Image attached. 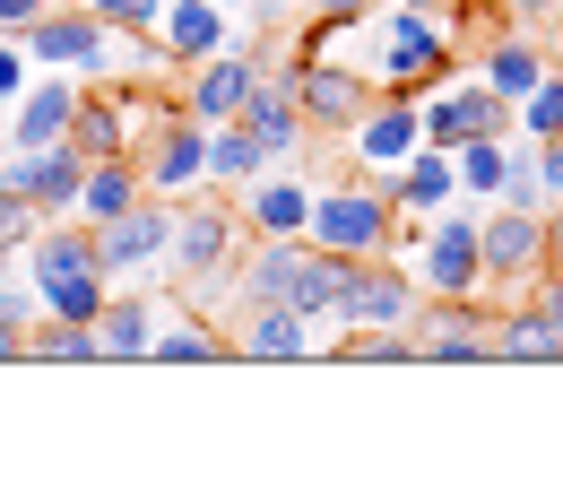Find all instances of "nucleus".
Returning a JSON list of instances; mask_svg holds the SVG:
<instances>
[{
    "label": "nucleus",
    "instance_id": "obj_1",
    "mask_svg": "<svg viewBox=\"0 0 563 503\" xmlns=\"http://www.w3.org/2000/svg\"><path fill=\"white\" fill-rule=\"evenodd\" d=\"M339 35H355V44H373V70H364V87L373 96H408V87H424V78L451 70V35L424 18L417 0H399V9H364V18H347Z\"/></svg>",
    "mask_w": 563,
    "mask_h": 503
},
{
    "label": "nucleus",
    "instance_id": "obj_2",
    "mask_svg": "<svg viewBox=\"0 0 563 503\" xmlns=\"http://www.w3.org/2000/svg\"><path fill=\"white\" fill-rule=\"evenodd\" d=\"M339 278H347L339 252H321V243H303V234H269V243L243 261V304H278V313H303V321H330Z\"/></svg>",
    "mask_w": 563,
    "mask_h": 503
},
{
    "label": "nucleus",
    "instance_id": "obj_3",
    "mask_svg": "<svg viewBox=\"0 0 563 503\" xmlns=\"http://www.w3.org/2000/svg\"><path fill=\"white\" fill-rule=\"evenodd\" d=\"M303 243H321V252H339V261H373V252H390V243H417V234H408L399 200H390V192H382V174H373V183L312 192Z\"/></svg>",
    "mask_w": 563,
    "mask_h": 503
},
{
    "label": "nucleus",
    "instance_id": "obj_4",
    "mask_svg": "<svg viewBox=\"0 0 563 503\" xmlns=\"http://www.w3.org/2000/svg\"><path fill=\"white\" fill-rule=\"evenodd\" d=\"M486 313L494 304H468V295L417 304V313H408V357H424V364H494Z\"/></svg>",
    "mask_w": 563,
    "mask_h": 503
},
{
    "label": "nucleus",
    "instance_id": "obj_5",
    "mask_svg": "<svg viewBox=\"0 0 563 503\" xmlns=\"http://www.w3.org/2000/svg\"><path fill=\"white\" fill-rule=\"evenodd\" d=\"M78 183H87V156H78L70 140H53V147H18L9 165H0V192H18L26 209L44 217H70L78 209Z\"/></svg>",
    "mask_w": 563,
    "mask_h": 503
},
{
    "label": "nucleus",
    "instance_id": "obj_6",
    "mask_svg": "<svg viewBox=\"0 0 563 503\" xmlns=\"http://www.w3.org/2000/svg\"><path fill=\"white\" fill-rule=\"evenodd\" d=\"M18 53H35V62H78V70H104V53H113V35H104V18L96 9H35L26 26H18Z\"/></svg>",
    "mask_w": 563,
    "mask_h": 503
},
{
    "label": "nucleus",
    "instance_id": "obj_7",
    "mask_svg": "<svg viewBox=\"0 0 563 503\" xmlns=\"http://www.w3.org/2000/svg\"><path fill=\"white\" fill-rule=\"evenodd\" d=\"M165 243H174V209H156V200L140 192L122 217L96 226V270H104V278H131V270H147V261H165Z\"/></svg>",
    "mask_w": 563,
    "mask_h": 503
},
{
    "label": "nucleus",
    "instance_id": "obj_8",
    "mask_svg": "<svg viewBox=\"0 0 563 503\" xmlns=\"http://www.w3.org/2000/svg\"><path fill=\"white\" fill-rule=\"evenodd\" d=\"M424 295H477L486 287V252H477V226L468 217H442L424 226Z\"/></svg>",
    "mask_w": 563,
    "mask_h": 503
},
{
    "label": "nucleus",
    "instance_id": "obj_9",
    "mask_svg": "<svg viewBox=\"0 0 563 503\" xmlns=\"http://www.w3.org/2000/svg\"><path fill=\"white\" fill-rule=\"evenodd\" d=\"M200 174H209V122L165 113V122H156V147L140 156V183L147 192H191Z\"/></svg>",
    "mask_w": 563,
    "mask_h": 503
},
{
    "label": "nucleus",
    "instance_id": "obj_10",
    "mask_svg": "<svg viewBox=\"0 0 563 503\" xmlns=\"http://www.w3.org/2000/svg\"><path fill=\"white\" fill-rule=\"evenodd\" d=\"M477 252H486V278L520 287L529 270H547V209H503L494 226H477Z\"/></svg>",
    "mask_w": 563,
    "mask_h": 503
},
{
    "label": "nucleus",
    "instance_id": "obj_11",
    "mask_svg": "<svg viewBox=\"0 0 563 503\" xmlns=\"http://www.w3.org/2000/svg\"><path fill=\"white\" fill-rule=\"evenodd\" d=\"M286 96H295V113H303L312 131H355V113H364V78H355L347 62H303Z\"/></svg>",
    "mask_w": 563,
    "mask_h": 503
},
{
    "label": "nucleus",
    "instance_id": "obj_12",
    "mask_svg": "<svg viewBox=\"0 0 563 503\" xmlns=\"http://www.w3.org/2000/svg\"><path fill=\"white\" fill-rule=\"evenodd\" d=\"M261 53H209L200 62V78H191V122H234L243 113V96L261 87Z\"/></svg>",
    "mask_w": 563,
    "mask_h": 503
},
{
    "label": "nucleus",
    "instance_id": "obj_13",
    "mask_svg": "<svg viewBox=\"0 0 563 503\" xmlns=\"http://www.w3.org/2000/svg\"><path fill=\"white\" fill-rule=\"evenodd\" d=\"M417 122H424V140H433V147L486 140V131H503V96H494V87H451V96L417 105Z\"/></svg>",
    "mask_w": 563,
    "mask_h": 503
},
{
    "label": "nucleus",
    "instance_id": "obj_14",
    "mask_svg": "<svg viewBox=\"0 0 563 503\" xmlns=\"http://www.w3.org/2000/svg\"><path fill=\"white\" fill-rule=\"evenodd\" d=\"M382 192L399 200V217H417V209H442L451 192H460V174H451V147H433V140H417L390 174H382Z\"/></svg>",
    "mask_w": 563,
    "mask_h": 503
},
{
    "label": "nucleus",
    "instance_id": "obj_15",
    "mask_svg": "<svg viewBox=\"0 0 563 503\" xmlns=\"http://www.w3.org/2000/svg\"><path fill=\"white\" fill-rule=\"evenodd\" d=\"M503 321H494V364H563V330L547 321V304L529 295V304H494Z\"/></svg>",
    "mask_w": 563,
    "mask_h": 503
},
{
    "label": "nucleus",
    "instance_id": "obj_16",
    "mask_svg": "<svg viewBox=\"0 0 563 503\" xmlns=\"http://www.w3.org/2000/svg\"><path fill=\"white\" fill-rule=\"evenodd\" d=\"M424 140V122H417V96H382L373 113H355V156L373 165V174H390L408 147Z\"/></svg>",
    "mask_w": 563,
    "mask_h": 503
},
{
    "label": "nucleus",
    "instance_id": "obj_17",
    "mask_svg": "<svg viewBox=\"0 0 563 503\" xmlns=\"http://www.w3.org/2000/svg\"><path fill=\"white\" fill-rule=\"evenodd\" d=\"M156 44L174 62H209V53H225V9L217 0H165L156 9Z\"/></svg>",
    "mask_w": 563,
    "mask_h": 503
},
{
    "label": "nucleus",
    "instance_id": "obj_18",
    "mask_svg": "<svg viewBox=\"0 0 563 503\" xmlns=\"http://www.w3.org/2000/svg\"><path fill=\"white\" fill-rule=\"evenodd\" d=\"M234 357H252V364H286V357H312V321H303V313H278V304H252V321H243V339H234Z\"/></svg>",
    "mask_w": 563,
    "mask_h": 503
},
{
    "label": "nucleus",
    "instance_id": "obj_19",
    "mask_svg": "<svg viewBox=\"0 0 563 503\" xmlns=\"http://www.w3.org/2000/svg\"><path fill=\"white\" fill-rule=\"evenodd\" d=\"M87 330H96V357H104V364H131V357H147L156 304H147V295H104V313H96Z\"/></svg>",
    "mask_w": 563,
    "mask_h": 503
},
{
    "label": "nucleus",
    "instance_id": "obj_20",
    "mask_svg": "<svg viewBox=\"0 0 563 503\" xmlns=\"http://www.w3.org/2000/svg\"><path fill=\"white\" fill-rule=\"evenodd\" d=\"M225 252H234V217H225V209H191V217H174V243H165V261H183L191 278H209Z\"/></svg>",
    "mask_w": 563,
    "mask_h": 503
},
{
    "label": "nucleus",
    "instance_id": "obj_21",
    "mask_svg": "<svg viewBox=\"0 0 563 503\" xmlns=\"http://www.w3.org/2000/svg\"><path fill=\"white\" fill-rule=\"evenodd\" d=\"M70 147H78V156H122V147H131V105H122V96H87V87H78Z\"/></svg>",
    "mask_w": 563,
    "mask_h": 503
},
{
    "label": "nucleus",
    "instance_id": "obj_22",
    "mask_svg": "<svg viewBox=\"0 0 563 503\" xmlns=\"http://www.w3.org/2000/svg\"><path fill=\"white\" fill-rule=\"evenodd\" d=\"M147 183H140V165L131 156H87V183H78V217L87 226H104V217H122L131 200H140Z\"/></svg>",
    "mask_w": 563,
    "mask_h": 503
},
{
    "label": "nucleus",
    "instance_id": "obj_23",
    "mask_svg": "<svg viewBox=\"0 0 563 503\" xmlns=\"http://www.w3.org/2000/svg\"><path fill=\"white\" fill-rule=\"evenodd\" d=\"M70 105H78V87H70V78L35 87V96L18 105V122H9V147H53V140H70Z\"/></svg>",
    "mask_w": 563,
    "mask_h": 503
},
{
    "label": "nucleus",
    "instance_id": "obj_24",
    "mask_svg": "<svg viewBox=\"0 0 563 503\" xmlns=\"http://www.w3.org/2000/svg\"><path fill=\"white\" fill-rule=\"evenodd\" d=\"M234 122H243V131L261 140V156H286V147H295V131H303L295 96H286V87H269V78H261V87L243 96V113H234Z\"/></svg>",
    "mask_w": 563,
    "mask_h": 503
},
{
    "label": "nucleus",
    "instance_id": "obj_25",
    "mask_svg": "<svg viewBox=\"0 0 563 503\" xmlns=\"http://www.w3.org/2000/svg\"><path fill=\"white\" fill-rule=\"evenodd\" d=\"M303 217H312V192H303L295 174L252 183V226H261V234H303Z\"/></svg>",
    "mask_w": 563,
    "mask_h": 503
},
{
    "label": "nucleus",
    "instance_id": "obj_26",
    "mask_svg": "<svg viewBox=\"0 0 563 503\" xmlns=\"http://www.w3.org/2000/svg\"><path fill=\"white\" fill-rule=\"evenodd\" d=\"M234 357V339H217L200 321H183V330H147V364H225Z\"/></svg>",
    "mask_w": 563,
    "mask_h": 503
},
{
    "label": "nucleus",
    "instance_id": "obj_27",
    "mask_svg": "<svg viewBox=\"0 0 563 503\" xmlns=\"http://www.w3.org/2000/svg\"><path fill=\"white\" fill-rule=\"evenodd\" d=\"M269 156H261V140L243 131V122H209V174H225V183H252Z\"/></svg>",
    "mask_w": 563,
    "mask_h": 503
},
{
    "label": "nucleus",
    "instance_id": "obj_28",
    "mask_svg": "<svg viewBox=\"0 0 563 503\" xmlns=\"http://www.w3.org/2000/svg\"><path fill=\"white\" fill-rule=\"evenodd\" d=\"M538 70H547V62H538V44H520V35H503V44L486 53V87L503 96V105L529 96V78H538Z\"/></svg>",
    "mask_w": 563,
    "mask_h": 503
},
{
    "label": "nucleus",
    "instance_id": "obj_29",
    "mask_svg": "<svg viewBox=\"0 0 563 503\" xmlns=\"http://www.w3.org/2000/svg\"><path fill=\"white\" fill-rule=\"evenodd\" d=\"M511 105H520V131H529V140H555L563 131V70H538L529 96H511Z\"/></svg>",
    "mask_w": 563,
    "mask_h": 503
},
{
    "label": "nucleus",
    "instance_id": "obj_30",
    "mask_svg": "<svg viewBox=\"0 0 563 503\" xmlns=\"http://www.w3.org/2000/svg\"><path fill=\"white\" fill-rule=\"evenodd\" d=\"M503 165H511V156H503V140H460L451 147V174H460V183H468V192H494V183H503Z\"/></svg>",
    "mask_w": 563,
    "mask_h": 503
},
{
    "label": "nucleus",
    "instance_id": "obj_31",
    "mask_svg": "<svg viewBox=\"0 0 563 503\" xmlns=\"http://www.w3.org/2000/svg\"><path fill=\"white\" fill-rule=\"evenodd\" d=\"M339 357H355V364H408V321H399V330H364V339H347Z\"/></svg>",
    "mask_w": 563,
    "mask_h": 503
},
{
    "label": "nucleus",
    "instance_id": "obj_32",
    "mask_svg": "<svg viewBox=\"0 0 563 503\" xmlns=\"http://www.w3.org/2000/svg\"><path fill=\"white\" fill-rule=\"evenodd\" d=\"M494 192H503V209H547V183H538V156H529V165H503V183H494Z\"/></svg>",
    "mask_w": 563,
    "mask_h": 503
},
{
    "label": "nucleus",
    "instance_id": "obj_33",
    "mask_svg": "<svg viewBox=\"0 0 563 503\" xmlns=\"http://www.w3.org/2000/svg\"><path fill=\"white\" fill-rule=\"evenodd\" d=\"M87 9H96L104 26H156V9H165V0H87Z\"/></svg>",
    "mask_w": 563,
    "mask_h": 503
},
{
    "label": "nucleus",
    "instance_id": "obj_34",
    "mask_svg": "<svg viewBox=\"0 0 563 503\" xmlns=\"http://www.w3.org/2000/svg\"><path fill=\"white\" fill-rule=\"evenodd\" d=\"M26 87V53H18V35H0V96H18Z\"/></svg>",
    "mask_w": 563,
    "mask_h": 503
},
{
    "label": "nucleus",
    "instance_id": "obj_35",
    "mask_svg": "<svg viewBox=\"0 0 563 503\" xmlns=\"http://www.w3.org/2000/svg\"><path fill=\"white\" fill-rule=\"evenodd\" d=\"M538 304H547V321L563 330V261H547V278H538Z\"/></svg>",
    "mask_w": 563,
    "mask_h": 503
},
{
    "label": "nucleus",
    "instance_id": "obj_36",
    "mask_svg": "<svg viewBox=\"0 0 563 503\" xmlns=\"http://www.w3.org/2000/svg\"><path fill=\"white\" fill-rule=\"evenodd\" d=\"M35 9H44V0H0V35H18V26L35 18Z\"/></svg>",
    "mask_w": 563,
    "mask_h": 503
},
{
    "label": "nucleus",
    "instance_id": "obj_37",
    "mask_svg": "<svg viewBox=\"0 0 563 503\" xmlns=\"http://www.w3.org/2000/svg\"><path fill=\"white\" fill-rule=\"evenodd\" d=\"M547 261H563V226H547Z\"/></svg>",
    "mask_w": 563,
    "mask_h": 503
},
{
    "label": "nucleus",
    "instance_id": "obj_38",
    "mask_svg": "<svg viewBox=\"0 0 563 503\" xmlns=\"http://www.w3.org/2000/svg\"><path fill=\"white\" fill-rule=\"evenodd\" d=\"M520 9H529V0H520ZM538 9H547V0H538Z\"/></svg>",
    "mask_w": 563,
    "mask_h": 503
},
{
    "label": "nucleus",
    "instance_id": "obj_39",
    "mask_svg": "<svg viewBox=\"0 0 563 503\" xmlns=\"http://www.w3.org/2000/svg\"><path fill=\"white\" fill-rule=\"evenodd\" d=\"M217 9H234V0H217Z\"/></svg>",
    "mask_w": 563,
    "mask_h": 503
},
{
    "label": "nucleus",
    "instance_id": "obj_40",
    "mask_svg": "<svg viewBox=\"0 0 563 503\" xmlns=\"http://www.w3.org/2000/svg\"><path fill=\"white\" fill-rule=\"evenodd\" d=\"M417 9H433V0H417Z\"/></svg>",
    "mask_w": 563,
    "mask_h": 503
}]
</instances>
